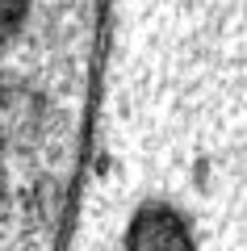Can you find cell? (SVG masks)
Masks as SVG:
<instances>
[{"mask_svg": "<svg viewBox=\"0 0 247 251\" xmlns=\"http://www.w3.org/2000/svg\"><path fill=\"white\" fill-rule=\"evenodd\" d=\"M126 251H193V243H189V230L176 214H168V209H142L130 226Z\"/></svg>", "mask_w": 247, "mask_h": 251, "instance_id": "cell-1", "label": "cell"}]
</instances>
